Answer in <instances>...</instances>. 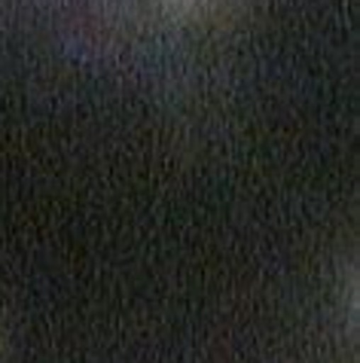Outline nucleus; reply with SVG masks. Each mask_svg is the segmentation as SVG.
Masks as SVG:
<instances>
[]
</instances>
